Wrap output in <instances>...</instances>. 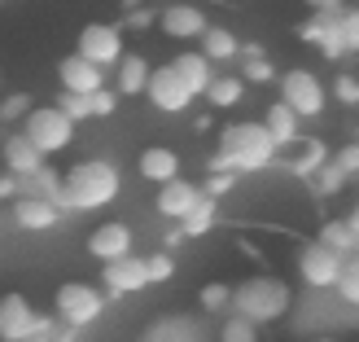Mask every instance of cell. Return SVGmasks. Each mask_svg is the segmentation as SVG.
Here are the masks:
<instances>
[{
  "mask_svg": "<svg viewBox=\"0 0 359 342\" xmlns=\"http://www.w3.org/2000/svg\"><path fill=\"white\" fill-rule=\"evenodd\" d=\"M276 140L267 132V123H228L219 132V145H215V158H210V171H263L267 163L276 158Z\"/></svg>",
  "mask_w": 359,
  "mask_h": 342,
  "instance_id": "obj_1",
  "label": "cell"
},
{
  "mask_svg": "<svg viewBox=\"0 0 359 342\" xmlns=\"http://www.w3.org/2000/svg\"><path fill=\"white\" fill-rule=\"evenodd\" d=\"M66 176V211H101L118 197V167H110L105 158H88V163H75Z\"/></svg>",
  "mask_w": 359,
  "mask_h": 342,
  "instance_id": "obj_2",
  "label": "cell"
},
{
  "mask_svg": "<svg viewBox=\"0 0 359 342\" xmlns=\"http://www.w3.org/2000/svg\"><path fill=\"white\" fill-rule=\"evenodd\" d=\"M290 303H294V294L280 277H245L237 285V294H232V312L259 320V325H272V320L290 312Z\"/></svg>",
  "mask_w": 359,
  "mask_h": 342,
  "instance_id": "obj_3",
  "label": "cell"
},
{
  "mask_svg": "<svg viewBox=\"0 0 359 342\" xmlns=\"http://www.w3.org/2000/svg\"><path fill=\"white\" fill-rule=\"evenodd\" d=\"M22 132L44 154H62L70 140H75V119H70L62 105H35V110L22 119Z\"/></svg>",
  "mask_w": 359,
  "mask_h": 342,
  "instance_id": "obj_4",
  "label": "cell"
},
{
  "mask_svg": "<svg viewBox=\"0 0 359 342\" xmlns=\"http://www.w3.org/2000/svg\"><path fill=\"white\" fill-rule=\"evenodd\" d=\"M145 97H149L154 110H163V114H184L197 101V88L189 84V75L175 62H167V66H154V79H149Z\"/></svg>",
  "mask_w": 359,
  "mask_h": 342,
  "instance_id": "obj_5",
  "label": "cell"
},
{
  "mask_svg": "<svg viewBox=\"0 0 359 342\" xmlns=\"http://www.w3.org/2000/svg\"><path fill=\"white\" fill-rule=\"evenodd\" d=\"M342 268H346V255H337V250L325 246L320 237L298 250V277H302V285H311V290H337Z\"/></svg>",
  "mask_w": 359,
  "mask_h": 342,
  "instance_id": "obj_6",
  "label": "cell"
},
{
  "mask_svg": "<svg viewBox=\"0 0 359 342\" xmlns=\"http://www.w3.org/2000/svg\"><path fill=\"white\" fill-rule=\"evenodd\" d=\"M53 308H57V316L66 320V325L83 329V325H93V320L101 316L105 294L97 290V285H88V281H66V285H57V294H53Z\"/></svg>",
  "mask_w": 359,
  "mask_h": 342,
  "instance_id": "obj_7",
  "label": "cell"
},
{
  "mask_svg": "<svg viewBox=\"0 0 359 342\" xmlns=\"http://www.w3.org/2000/svg\"><path fill=\"white\" fill-rule=\"evenodd\" d=\"M75 53H83L88 62H97V66H118L128 53H123V22H88L79 31V44Z\"/></svg>",
  "mask_w": 359,
  "mask_h": 342,
  "instance_id": "obj_8",
  "label": "cell"
},
{
  "mask_svg": "<svg viewBox=\"0 0 359 342\" xmlns=\"http://www.w3.org/2000/svg\"><path fill=\"white\" fill-rule=\"evenodd\" d=\"M48 320L35 316V308L22 298V294H5L0 298V338L5 342H35L44 334Z\"/></svg>",
  "mask_w": 359,
  "mask_h": 342,
  "instance_id": "obj_9",
  "label": "cell"
},
{
  "mask_svg": "<svg viewBox=\"0 0 359 342\" xmlns=\"http://www.w3.org/2000/svg\"><path fill=\"white\" fill-rule=\"evenodd\" d=\"M280 101H290L302 119H316L320 110H325L329 93H325V84H320L311 70H290V75H280Z\"/></svg>",
  "mask_w": 359,
  "mask_h": 342,
  "instance_id": "obj_10",
  "label": "cell"
},
{
  "mask_svg": "<svg viewBox=\"0 0 359 342\" xmlns=\"http://www.w3.org/2000/svg\"><path fill=\"white\" fill-rule=\"evenodd\" d=\"M158 27H163L167 40H180V44H189V40H202V35L210 31L206 22V13L193 5V0H180V5H167L163 13H158Z\"/></svg>",
  "mask_w": 359,
  "mask_h": 342,
  "instance_id": "obj_11",
  "label": "cell"
},
{
  "mask_svg": "<svg viewBox=\"0 0 359 342\" xmlns=\"http://www.w3.org/2000/svg\"><path fill=\"white\" fill-rule=\"evenodd\" d=\"M302 40L316 44L320 53H325L329 62L346 58V35H342V13H311L307 22H302Z\"/></svg>",
  "mask_w": 359,
  "mask_h": 342,
  "instance_id": "obj_12",
  "label": "cell"
},
{
  "mask_svg": "<svg viewBox=\"0 0 359 342\" xmlns=\"http://www.w3.org/2000/svg\"><path fill=\"white\" fill-rule=\"evenodd\" d=\"M88 255H93L97 263H118L132 255V228L118 224V220H105L97 224L93 232H88Z\"/></svg>",
  "mask_w": 359,
  "mask_h": 342,
  "instance_id": "obj_13",
  "label": "cell"
},
{
  "mask_svg": "<svg viewBox=\"0 0 359 342\" xmlns=\"http://www.w3.org/2000/svg\"><path fill=\"white\" fill-rule=\"evenodd\" d=\"M57 79H62V93H83V97H97L105 88V66L88 62L83 53H70L57 66Z\"/></svg>",
  "mask_w": 359,
  "mask_h": 342,
  "instance_id": "obj_14",
  "label": "cell"
},
{
  "mask_svg": "<svg viewBox=\"0 0 359 342\" xmlns=\"http://www.w3.org/2000/svg\"><path fill=\"white\" fill-rule=\"evenodd\" d=\"M206 197L202 185H193V180H167V185H158V197H154V206L163 220H189V211L197 206Z\"/></svg>",
  "mask_w": 359,
  "mask_h": 342,
  "instance_id": "obj_15",
  "label": "cell"
},
{
  "mask_svg": "<svg viewBox=\"0 0 359 342\" xmlns=\"http://www.w3.org/2000/svg\"><path fill=\"white\" fill-rule=\"evenodd\" d=\"M101 281H105V290H110L114 298L118 294H136V290H145V285H154L145 255H128V259H118V263H101Z\"/></svg>",
  "mask_w": 359,
  "mask_h": 342,
  "instance_id": "obj_16",
  "label": "cell"
},
{
  "mask_svg": "<svg viewBox=\"0 0 359 342\" xmlns=\"http://www.w3.org/2000/svg\"><path fill=\"white\" fill-rule=\"evenodd\" d=\"M0 154H5V171L22 176V180L35 176V171H44V158H48L27 132H9V136H5V145H0Z\"/></svg>",
  "mask_w": 359,
  "mask_h": 342,
  "instance_id": "obj_17",
  "label": "cell"
},
{
  "mask_svg": "<svg viewBox=\"0 0 359 342\" xmlns=\"http://www.w3.org/2000/svg\"><path fill=\"white\" fill-rule=\"evenodd\" d=\"M13 224L18 228H27V232H44V228H53L62 220V206L57 202H48V197H31V193H22V197H13Z\"/></svg>",
  "mask_w": 359,
  "mask_h": 342,
  "instance_id": "obj_18",
  "label": "cell"
},
{
  "mask_svg": "<svg viewBox=\"0 0 359 342\" xmlns=\"http://www.w3.org/2000/svg\"><path fill=\"white\" fill-rule=\"evenodd\" d=\"M263 123H267V132H272V140L280 150H294L298 145V123H302V114L294 110L290 101H276V105H267V114H263Z\"/></svg>",
  "mask_w": 359,
  "mask_h": 342,
  "instance_id": "obj_19",
  "label": "cell"
},
{
  "mask_svg": "<svg viewBox=\"0 0 359 342\" xmlns=\"http://www.w3.org/2000/svg\"><path fill=\"white\" fill-rule=\"evenodd\" d=\"M140 176H145L149 185H167V180L180 176V154L167 150V145H149L140 154Z\"/></svg>",
  "mask_w": 359,
  "mask_h": 342,
  "instance_id": "obj_20",
  "label": "cell"
},
{
  "mask_svg": "<svg viewBox=\"0 0 359 342\" xmlns=\"http://www.w3.org/2000/svg\"><path fill=\"white\" fill-rule=\"evenodd\" d=\"M149 79H154V70H149V62L140 58V53H128V58L118 62V93L123 97L149 93Z\"/></svg>",
  "mask_w": 359,
  "mask_h": 342,
  "instance_id": "obj_21",
  "label": "cell"
},
{
  "mask_svg": "<svg viewBox=\"0 0 359 342\" xmlns=\"http://www.w3.org/2000/svg\"><path fill=\"white\" fill-rule=\"evenodd\" d=\"M241 93H245V79H237V75H228V70H219V75L210 79V88H206V105H210V110H228V105H237V101H241Z\"/></svg>",
  "mask_w": 359,
  "mask_h": 342,
  "instance_id": "obj_22",
  "label": "cell"
},
{
  "mask_svg": "<svg viewBox=\"0 0 359 342\" xmlns=\"http://www.w3.org/2000/svg\"><path fill=\"white\" fill-rule=\"evenodd\" d=\"M175 66H180V70H184V75H189V84L197 88V97H206V88H210V79L219 75V70H210L215 62L206 58L202 48H197V53H180V58H175Z\"/></svg>",
  "mask_w": 359,
  "mask_h": 342,
  "instance_id": "obj_23",
  "label": "cell"
},
{
  "mask_svg": "<svg viewBox=\"0 0 359 342\" xmlns=\"http://www.w3.org/2000/svg\"><path fill=\"white\" fill-rule=\"evenodd\" d=\"M325 163H329V145H325V140L302 136L294 145V176H316Z\"/></svg>",
  "mask_w": 359,
  "mask_h": 342,
  "instance_id": "obj_24",
  "label": "cell"
},
{
  "mask_svg": "<svg viewBox=\"0 0 359 342\" xmlns=\"http://www.w3.org/2000/svg\"><path fill=\"white\" fill-rule=\"evenodd\" d=\"M320 242L325 246H333L337 255H359V237H355V228H351V220H325L320 224Z\"/></svg>",
  "mask_w": 359,
  "mask_h": 342,
  "instance_id": "obj_25",
  "label": "cell"
},
{
  "mask_svg": "<svg viewBox=\"0 0 359 342\" xmlns=\"http://www.w3.org/2000/svg\"><path fill=\"white\" fill-rule=\"evenodd\" d=\"M202 53H206L210 62H232V58L241 53V40H237L228 27H210V31L202 35Z\"/></svg>",
  "mask_w": 359,
  "mask_h": 342,
  "instance_id": "obj_26",
  "label": "cell"
},
{
  "mask_svg": "<svg viewBox=\"0 0 359 342\" xmlns=\"http://www.w3.org/2000/svg\"><path fill=\"white\" fill-rule=\"evenodd\" d=\"M215 197H202V202H197L193 211H189V220H180V232H184V237H202V232H210L215 228Z\"/></svg>",
  "mask_w": 359,
  "mask_h": 342,
  "instance_id": "obj_27",
  "label": "cell"
},
{
  "mask_svg": "<svg viewBox=\"0 0 359 342\" xmlns=\"http://www.w3.org/2000/svg\"><path fill=\"white\" fill-rule=\"evenodd\" d=\"M219 342H259V320L232 312L224 325H219Z\"/></svg>",
  "mask_w": 359,
  "mask_h": 342,
  "instance_id": "obj_28",
  "label": "cell"
},
{
  "mask_svg": "<svg viewBox=\"0 0 359 342\" xmlns=\"http://www.w3.org/2000/svg\"><path fill=\"white\" fill-rule=\"evenodd\" d=\"M232 285H224V281H206L202 285V294H197V303H202V312H228L232 308Z\"/></svg>",
  "mask_w": 359,
  "mask_h": 342,
  "instance_id": "obj_29",
  "label": "cell"
},
{
  "mask_svg": "<svg viewBox=\"0 0 359 342\" xmlns=\"http://www.w3.org/2000/svg\"><path fill=\"white\" fill-rule=\"evenodd\" d=\"M346 180H351V171H346V167H337V158H329V163L316 171V193L333 197V193H342V185H346Z\"/></svg>",
  "mask_w": 359,
  "mask_h": 342,
  "instance_id": "obj_30",
  "label": "cell"
},
{
  "mask_svg": "<svg viewBox=\"0 0 359 342\" xmlns=\"http://www.w3.org/2000/svg\"><path fill=\"white\" fill-rule=\"evenodd\" d=\"M337 294H342L351 308H359V255H351V259H346L342 281H337Z\"/></svg>",
  "mask_w": 359,
  "mask_h": 342,
  "instance_id": "obj_31",
  "label": "cell"
},
{
  "mask_svg": "<svg viewBox=\"0 0 359 342\" xmlns=\"http://www.w3.org/2000/svg\"><path fill=\"white\" fill-rule=\"evenodd\" d=\"M57 105L75 119V123H83V119H93V97H83V93H62L57 97Z\"/></svg>",
  "mask_w": 359,
  "mask_h": 342,
  "instance_id": "obj_32",
  "label": "cell"
},
{
  "mask_svg": "<svg viewBox=\"0 0 359 342\" xmlns=\"http://www.w3.org/2000/svg\"><path fill=\"white\" fill-rule=\"evenodd\" d=\"M333 97L342 105H359V75H351V70H342V75L333 79Z\"/></svg>",
  "mask_w": 359,
  "mask_h": 342,
  "instance_id": "obj_33",
  "label": "cell"
},
{
  "mask_svg": "<svg viewBox=\"0 0 359 342\" xmlns=\"http://www.w3.org/2000/svg\"><path fill=\"white\" fill-rule=\"evenodd\" d=\"M145 263H149V281H154V285H158V281H171V272H175V263H171L167 250H154V255H145Z\"/></svg>",
  "mask_w": 359,
  "mask_h": 342,
  "instance_id": "obj_34",
  "label": "cell"
},
{
  "mask_svg": "<svg viewBox=\"0 0 359 342\" xmlns=\"http://www.w3.org/2000/svg\"><path fill=\"white\" fill-rule=\"evenodd\" d=\"M0 114H5V123H13V119H27V114H31V97H27V93H13V97H5V110H0Z\"/></svg>",
  "mask_w": 359,
  "mask_h": 342,
  "instance_id": "obj_35",
  "label": "cell"
},
{
  "mask_svg": "<svg viewBox=\"0 0 359 342\" xmlns=\"http://www.w3.org/2000/svg\"><path fill=\"white\" fill-rule=\"evenodd\" d=\"M342 35H346V48L359 53V9H342Z\"/></svg>",
  "mask_w": 359,
  "mask_h": 342,
  "instance_id": "obj_36",
  "label": "cell"
},
{
  "mask_svg": "<svg viewBox=\"0 0 359 342\" xmlns=\"http://www.w3.org/2000/svg\"><path fill=\"white\" fill-rule=\"evenodd\" d=\"M232 185H237V171H215L202 189H206V197H219V193H228Z\"/></svg>",
  "mask_w": 359,
  "mask_h": 342,
  "instance_id": "obj_37",
  "label": "cell"
},
{
  "mask_svg": "<svg viewBox=\"0 0 359 342\" xmlns=\"http://www.w3.org/2000/svg\"><path fill=\"white\" fill-rule=\"evenodd\" d=\"M118 97H123V93H110V88H101V93L93 97V114H97V119H110V114H114V105H118Z\"/></svg>",
  "mask_w": 359,
  "mask_h": 342,
  "instance_id": "obj_38",
  "label": "cell"
},
{
  "mask_svg": "<svg viewBox=\"0 0 359 342\" xmlns=\"http://www.w3.org/2000/svg\"><path fill=\"white\" fill-rule=\"evenodd\" d=\"M272 79V66H267V58H250L245 62V84H267Z\"/></svg>",
  "mask_w": 359,
  "mask_h": 342,
  "instance_id": "obj_39",
  "label": "cell"
},
{
  "mask_svg": "<svg viewBox=\"0 0 359 342\" xmlns=\"http://www.w3.org/2000/svg\"><path fill=\"white\" fill-rule=\"evenodd\" d=\"M333 158H337V167H346L351 176H359V140H351V145H342V150H337Z\"/></svg>",
  "mask_w": 359,
  "mask_h": 342,
  "instance_id": "obj_40",
  "label": "cell"
},
{
  "mask_svg": "<svg viewBox=\"0 0 359 342\" xmlns=\"http://www.w3.org/2000/svg\"><path fill=\"white\" fill-rule=\"evenodd\" d=\"M316 13H342V0H307Z\"/></svg>",
  "mask_w": 359,
  "mask_h": 342,
  "instance_id": "obj_41",
  "label": "cell"
},
{
  "mask_svg": "<svg viewBox=\"0 0 359 342\" xmlns=\"http://www.w3.org/2000/svg\"><path fill=\"white\" fill-rule=\"evenodd\" d=\"M346 220H351V228H355V237H359V202H355V211L346 215Z\"/></svg>",
  "mask_w": 359,
  "mask_h": 342,
  "instance_id": "obj_42",
  "label": "cell"
},
{
  "mask_svg": "<svg viewBox=\"0 0 359 342\" xmlns=\"http://www.w3.org/2000/svg\"><path fill=\"white\" fill-rule=\"evenodd\" d=\"M316 342H337V338H316Z\"/></svg>",
  "mask_w": 359,
  "mask_h": 342,
  "instance_id": "obj_43",
  "label": "cell"
},
{
  "mask_svg": "<svg viewBox=\"0 0 359 342\" xmlns=\"http://www.w3.org/2000/svg\"><path fill=\"white\" fill-rule=\"evenodd\" d=\"M35 342H48V338H35Z\"/></svg>",
  "mask_w": 359,
  "mask_h": 342,
  "instance_id": "obj_44",
  "label": "cell"
}]
</instances>
